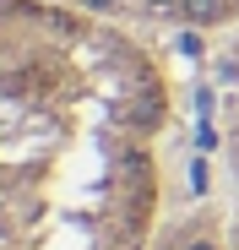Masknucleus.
<instances>
[{"mask_svg":"<svg viewBox=\"0 0 239 250\" xmlns=\"http://www.w3.org/2000/svg\"><path fill=\"white\" fill-rule=\"evenodd\" d=\"M190 250H218V245H207V239H201V245H190Z\"/></svg>","mask_w":239,"mask_h":250,"instance_id":"nucleus-4","label":"nucleus"},{"mask_svg":"<svg viewBox=\"0 0 239 250\" xmlns=\"http://www.w3.org/2000/svg\"><path fill=\"white\" fill-rule=\"evenodd\" d=\"M87 6H98V11H109V6H114V0H87Z\"/></svg>","mask_w":239,"mask_h":250,"instance_id":"nucleus-3","label":"nucleus"},{"mask_svg":"<svg viewBox=\"0 0 239 250\" xmlns=\"http://www.w3.org/2000/svg\"><path fill=\"white\" fill-rule=\"evenodd\" d=\"M147 6H152V11H174L179 0H147Z\"/></svg>","mask_w":239,"mask_h":250,"instance_id":"nucleus-2","label":"nucleus"},{"mask_svg":"<svg viewBox=\"0 0 239 250\" xmlns=\"http://www.w3.org/2000/svg\"><path fill=\"white\" fill-rule=\"evenodd\" d=\"M179 11H185V22H212V17H223V0H179Z\"/></svg>","mask_w":239,"mask_h":250,"instance_id":"nucleus-1","label":"nucleus"}]
</instances>
